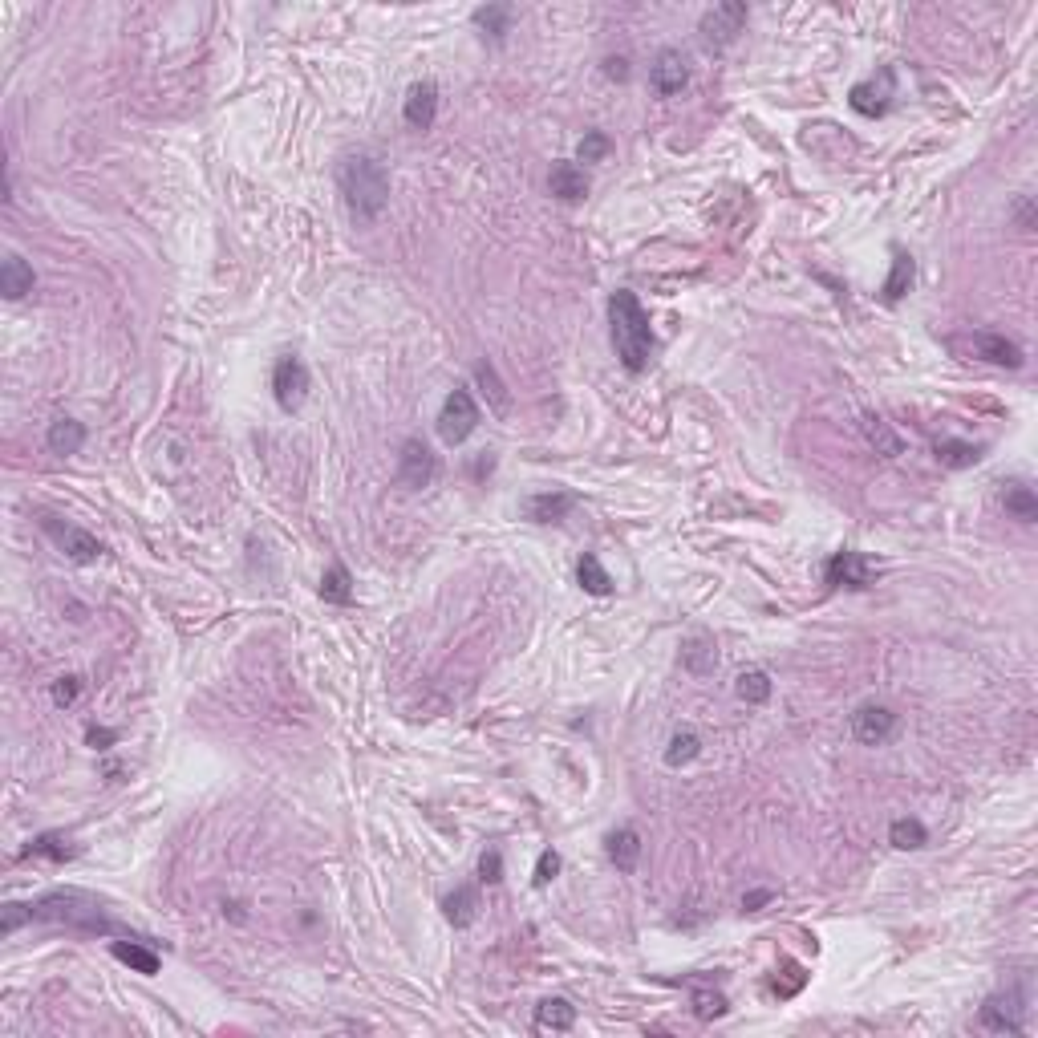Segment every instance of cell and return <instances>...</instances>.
Segmentation results:
<instances>
[{
	"label": "cell",
	"mask_w": 1038,
	"mask_h": 1038,
	"mask_svg": "<svg viewBox=\"0 0 1038 1038\" xmlns=\"http://www.w3.org/2000/svg\"><path fill=\"white\" fill-rule=\"evenodd\" d=\"M337 191L357 224H374L390 203V175L374 155L353 151V155H341V163H337Z\"/></svg>",
	"instance_id": "obj_1"
},
{
	"label": "cell",
	"mask_w": 1038,
	"mask_h": 1038,
	"mask_svg": "<svg viewBox=\"0 0 1038 1038\" xmlns=\"http://www.w3.org/2000/svg\"><path fill=\"white\" fill-rule=\"evenodd\" d=\"M609 329H613V349H617L621 365L629 374H645L657 341H653V329H649V317L637 301V292L617 288L609 296Z\"/></svg>",
	"instance_id": "obj_2"
},
{
	"label": "cell",
	"mask_w": 1038,
	"mask_h": 1038,
	"mask_svg": "<svg viewBox=\"0 0 1038 1038\" xmlns=\"http://www.w3.org/2000/svg\"><path fill=\"white\" fill-rule=\"evenodd\" d=\"M33 917L37 921H61V925H73V929H86V933H118V925L106 917V909H98V901H90L82 893H53V897L33 905Z\"/></svg>",
	"instance_id": "obj_3"
},
{
	"label": "cell",
	"mask_w": 1038,
	"mask_h": 1038,
	"mask_svg": "<svg viewBox=\"0 0 1038 1038\" xmlns=\"http://www.w3.org/2000/svg\"><path fill=\"white\" fill-rule=\"evenodd\" d=\"M949 349L966 361H986V365H998V369H1022L1026 353L1018 341H1010L1006 333H990V329H978V333H953L949 337Z\"/></svg>",
	"instance_id": "obj_4"
},
{
	"label": "cell",
	"mask_w": 1038,
	"mask_h": 1038,
	"mask_svg": "<svg viewBox=\"0 0 1038 1038\" xmlns=\"http://www.w3.org/2000/svg\"><path fill=\"white\" fill-rule=\"evenodd\" d=\"M479 402H475V394L467 390V386H455L451 394H447V402H442V410H438V438L447 442V447H459V442H467L471 434H475V426H479Z\"/></svg>",
	"instance_id": "obj_5"
},
{
	"label": "cell",
	"mask_w": 1038,
	"mask_h": 1038,
	"mask_svg": "<svg viewBox=\"0 0 1038 1038\" xmlns=\"http://www.w3.org/2000/svg\"><path fill=\"white\" fill-rule=\"evenodd\" d=\"M272 398L284 414L301 410V402L309 398V365L296 357V353H284L276 365H272Z\"/></svg>",
	"instance_id": "obj_6"
},
{
	"label": "cell",
	"mask_w": 1038,
	"mask_h": 1038,
	"mask_svg": "<svg viewBox=\"0 0 1038 1038\" xmlns=\"http://www.w3.org/2000/svg\"><path fill=\"white\" fill-rule=\"evenodd\" d=\"M41 528H45V536L61 548V556H69L73 564H94L106 548H102V540H94L86 528H73V524H61L57 515H41Z\"/></svg>",
	"instance_id": "obj_7"
},
{
	"label": "cell",
	"mask_w": 1038,
	"mask_h": 1038,
	"mask_svg": "<svg viewBox=\"0 0 1038 1038\" xmlns=\"http://www.w3.org/2000/svg\"><path fill=\"white\" fill-rule=\"evenodd\" d=\"M743 29H747V5H743V0H726V5H714V9L702 17V25H698V33H702V41H706L710 49H726Z\"/></svg>",
	"instance_id": "obj_8"
},
{
	"label": "cell",
	"mask_w": 1038,
	"mask_h": 1038,
	"mask_svg": "<svg viewBox=\"0 0 1038 1038\" xmlns=\"http://www.w3.org/2000/svg\"><path fill=\"white\" fill-rule=\"evenodd\" d=\"M434 475H438L434 451L426 447L422 438H406L402 451H398V483H402L406 491H422V487L434 483Z\"/></svg>",
	"instance_id": "obj_9"
},
{
	"label": "cell",
	"mask_w": 1038,
	"mask_h": 1038,
	"mask_svg": "<svg viewBox=\"0 0 1038 1038\" xmlns=\"http://www.w3.org/2000/svg\"><path fill=\"white\" fill-rule=\"evenodd\" d=\"M897 714L888 710V706H880V702H864L856 714H852V738L860 747H884L888 738L897 734Z\"/></svg>",
	"instance_id": "obj_10"
},
{
	"label": "cell",
	"mask_w": 1038,
	"mask_h": 1038,
	"mask_svg": "<svg viewBox=\"0 0 1038 1038\" xmlns=\"http://www.w3.org/2000/svg\"><path fill=\"white\" fill-rule=\"evenodd\" d=\"M1022 990H1010V994H994L986 1006H982V1026L994 1030V1034H1022L1026 1030V1006H1022Z\"/></svg>",
	"instance_id": "obj_11"
},
{
	"label": "cell",
	"mask_w": 1038,
	"mask_h": 1038,
	"mask_svg": "<svg viewBox=\"0 0 1038 1038\" xmlns=\"http://www.w3.org/2000/svg\"><path fill=\"white\" fill-rule=\"evenodd\" d=\"M872 576H876L872 560H868L864 552H852V548L836 552V556L824 564V580L836 584V588H868Z\"/></svg>",
	"instance_id": "obj_12"
},
{
	"label": "cell",
	"mask_w": 1038,
	"mask_h": 1038,
	"mask_svg": "<svg viewBox=\"0 0 1038 1038\" xmlns=\"http://www.w3.org/2000/svg\"><path fill=\"white\" fill-rule=\"evenodd\" d=\"M649 82H653V90H657L661 98H674V94H682V90H686V82H690V61H686L678 49H661V53L653 57Z\"/></svg>",
	"instance_id": "obj_13"
},
{
	"label": "cell",
	"mask_w": 1038,
	"mask_h": 1038,
	"mask_svg": "<svg viewBox=\"0 0 1038 1038\" xmlns=\"http://www.w3.org/2000/svg\"><path fill=\"white\" fill-rule=\"evenodd\" d=\"M888 98H893V69H884L880 82L872 78V82L852 86L848 106H852L856 114H864V118H884V114H888Z\"/></svg>",
	"instance_id": "obj_14"
},
{
	"label": "cell",
	"mask_w": 1038,
	"mask_h": 1038,
	"mask_svg": "<svg viewBox=\"0 0 1038 1038\" xmlns=\"http://www.w3.org/2000/svg\"><path fill=\"white\" fill-rule=\"evenodd\" d=\"M402 118H406L410 130H430L434 118H438V86H434V82H414V86L406 90Z\"/></svg>",
	"instance_id": "obj_15"
},
{
	"label": "cell",
	"mask_w": 1038,
	"mask_h": 1038,
	"mask_svg": "<svg viewBox=\"0 0 1038 1038\" xmlns=\"http://www.w3.org/2000/svg\"><path fill=\"white\" fill-rule=\"evenodd\" d=\"M576 507V495L572 491H540L524 503V515L532 524H560V519Z\"/></svg>",
	"instance_id": "obj_16"
},
{
	"label": "cell",
	"mask_w": 1038,
	"mask_h": 1038,
	"mask_svg": "<svg viewBox=\"0 0 1038 1038\" xmlns=\"http://www.w3.org/2000/svg\"><path fill=\"white\" fill-rule=\"evenodd\" d=\"M682 670L694 674V678H710V674L718 670V645H714V637L694 633V637L682 645Z\"/></svg>",
	"instance_id": "obj_17"
},
{
	"label": "cell",
	"mask_w": 1038,
	"mask_h": 1038,
	"mask_svg": "<svg viewBox=\"0 0 1038 1038\" xmlns=\"http://www.w3.org/2000/svg\"><path fill=\"white\" fill-rule=\"evenodd\" d=\"M998 499H1002L1006 515H1014L1018 524H1034V519H1038V495H1034V487H1030L1026 479H1010V483H1002Z\"/></svg>",
	"instance_id": "obj_18"
},
{
	"label": "cell",
	"mask_w": 1038,
	"mask_h": 1038,
	"mask_svg": "<svg viewBox=\"0 0 1038 1038\" xmlns=\"http://www.w3.org/2000/svg\"><path fill=\"white\" fill-rule=\"evenodd\" d=\"M548 187H552L556 199H564V203H580V199L588 195V175H584L580 163H556L552 175H548Z\"/></svg>",
	"instance_id": "obj_19"
},
{
	"label": "cell",
	"mask_w": 1038,
	"mask_h": 1038,
	"mask_svg": "<svg viewBox=\"0 0 1038 1038\" xmlns=\"http://www.w3.org/2000/svg\"><path fill=\"white\" fill-rule=\"evenodd\" d=\"M33 284H37L33 268L17 252H9L5 264H0V292H5V301H21V296L33 292Z\"/></svg>",
	"instance_id": "obj_20"
},
{
	"label": "cell",
	"mask_w": 1038,
	"mask_h": 1038,
	"mask_svg": "<svg viewBox=\"0 0 1038 1038\" xmlns=\"http://www.w3.org/2000/svg\"><path fill=\"white\" fill-rule=\"evenodd\" d=\"M110 953L122 961V966H130L134 974H142V978H155L159 966H163V957L151 945H142V941H114Z\"/></svg>",
	"instance_id": "obj_21"
},
{
	"label": "cell",
	"mask_w": 1038,
	"mask_h": 1038,
	"mask_svg": "<svg viewBox=\"0 0 1038 1038\" xmlns=\"http://www.w3.org/2000/svg\"><path fill=\"white\" fill-rule=\"evenodd\" d=\"M860 430H864V438H868V447H872L876 455H884V459H897V455L905 451L901 434L888 426L880 414H864V418H860Z\"/></svg>",
	"instance_id": "obj_22"
},
{
	"label": "cell",
	"mask_w": 1038,
	"mask_h": 1038,
	"mask_svg": "<svg viewBox=\"0 0 1038 1038\" xmlns=\"http://www.w3.org/2000/svg\"><path fill=\"white\" fill-rule=\"evenodd\" d=\"M442 917H447L455 929L475 925V917H479V893H475L471 884H459L455 893L442 897Z\"/></svg>",
	"instance_id": "obj_23"
},
{
	"label": "cell",
	"mask_w": 1038,
	"mask_h": 1038,
	"mask_svg": "<svg viewBox=\"0 0 1038 1038\" xmlns=\"http://www.w3.org/2000/svg\"><path fill=\"white\" fill-rule=\"evenodd\" d=\"M536 1030L540 1034H564V1030H572L576 1026V1006L568 1002V998H544L540 1006H536Z\"/></svg>",
	"instance_id": "obj_24"
},
{
	"label": "cell",
	"mask_w": 1038,
	"mask_h": 1038,
	"mask_svg": "<svg viewBox=\"0 0 1038 1038\" xmlns=\"http://www.w3.org/2000/svg\"><path fill=\"white\" fill-rule=\"evenodd\" d=\"M933 455H937V463L949 467V471H966V467H974V463L982 459V447H978V442H961V438H937V442H933Z\"/></svg>",
	"instance_id": "obj_25"
},
{
	"label": "cell",
	"mask_w": 1038,
	"mask_h": 1038,
	"mask_svg": "<svg viewBox=\"0 0 1038 1038\" xmlns=\"http://www.w3.org/2000/svg\"><path fill=\"white\" fill-rule=\"evenodd\" d=\"M475 382H479V390H483L491 414H495V418H507V410H511V390L499 382V374H495L491 361H479V365H475Z\"/></svg>",
	"instance_id": "obj_26"
},
{
	"label": "cell",
	"mask_w": 1038,
	"mask_h": 1038,
	"mask_svg": "<svg viewBox=\"0 0 1038 1038\" xmlns=\"http://www.w3.org/2000/svg\"><path fill=\"white\" fill-rule=\"evenodd\" d=\"M605 848H609V860L617 864V872H633L637 860H641V836H637V828H617V832H609Z\"/></svg>",
	"instance_id": "obj_27"
},
{
	"label": "cell",
	"mask_w": 1038,
	"mask_h": 1038,
	"mask_svg": "<svg viewBox=\"0 0 1038 1038\" xmlns=\"http://www.w3.org/2000/svg\"><path fill=\"white\" fill-rule=\"evenodd\" d=\"M86 442V426L78 418H53L49 426V451L53 455H78Z\"/></svg>",
	"instance_id": "obj_28"
},
{
	"label": "cell",
	"mask_w": 1038,
	"mask_h": 1038,
	"mask_svg": "<svg viewBox=\"0 0 1038 1038\" xmlns=\"http://www.w3.org/2000/svg\"><path fill=\"white\" fill-rule=\"evenodd\" d=\"M25 856H37V860L65 864V860H73V856H78V848H73V840H69V836H61V832H41L37 840H29Z\"/></svg>",
	"instance_id": "obj_29"
},
{
	"label": "cell",
	"mask_w": 1038,
	"mask_h": 1038,
	"mask_svg": "<svg viewBox=\"0 0 1038 1038\" xmlns=\"http://www.w3.org/2000/svg\"><path fill=\"white\" fill-rule=\"evenodd\" d=\"M576 580H580L584 592H592V597H609V592H613V576L605 572V564H601L597 556H592V552L580 556V564H576Z\"/></svg>",
	"instance_id": "obj_30"
},
{
	"label": "cell",
	"mask_w": 1038,
	"mask_h": 1038,
	"mask_svg": "<svg viewBox=\"0 0 1038 1038\" xmlns=\"http://www.w3.org/2000/svg\"><path fill=\"white\" fill-rule=\"evenodd\" d=\"M913 276H917V264H913V256H905V252H897L893 256V272H888V280H884V301L888 305H897L901 296L913 288Z\"/></svg>",
	"instance_id": "obj_31"
},
{
	"label": "cell",
	"mask_w": 1038,
	"mask_h": 1038,
	"mask_svg": "<svg viewBox=\"0 0 1038 1038\" xmlns=\"http://www.w3.org/2000/svg\"><path fill=\"white\" fill-rule=\"evenodd\" d=\"M511 5H483V9H475L471 13V21L483 29V37L491 33V41H503L507 33H511Z\"/></svg>",
	"instance_id": "obj_32"
},
{
	"label": "cell",
	"mask_w": 1038,
	"mask_h": 1038,
	"mask_svg": "<svg viewBox=\"0 0 1038 1038\" xmlns=\"http://www.w3.org/2000/svg\"><path fill=\"white\" fill-rule=\"evenodd\" d=\"M734 694L743 698L747 706H763L771 698V674L767 670H743L734 682Z\"/></svg>",
	"instance_id": "obj_33"
},
{
	"label": "cell",
	"mask_w": 1038,
	"mask_h": 1038,
	"mask_svg": "<svg viewBox=\"0 0 1038 1038\" xmlns=\"http://www.w3.org/2000/svg\"><path fill=\"white\" fill-rule=\"evenodd\" d=\"M321 597L329 605H349L353 601V576L345 564H333L325 576H321Z\"/></svg>",
	"instance_id": "obj_34"
},
{
	"label": "cell",
	"mask_w": 1038,
	"mask_h": 1038,
	"mask_svg": "<svg viewBox=\"0 0 1038 1038\" xmlns=\"http://www.w3.org/2000/svg\"><path fill=\"white\" fill-rule=\"evenodd\" d=\"M888 844L901 848V852H917V848L929 844V832H925L921 820H893V828H888Z\"/></svg>",
	"instance_id": "obj_35"
},
{
	"label": "cell",
	"mask_w": 1038,
	"mask_h": 1038,
	"mask_svg": "<svg viewBox=\"0 0 1038 1038\" xmlns=\"http://www.w3.org/2000/svg\"><path fill=\"white\" fill-rule=\"evenodd\" d=\"M702 755V738L694 734V730H678L674 738H670V747H665V763L670 767H686V763H694Z\"/></svg>",
	"instance_id": "obj_36"
},
{
	"label": "cell",
	"mask_w": 1038,
	"mask_h": 1038,
	"mask_svg": "<svg viewBox=\"0 0 1038 1038\" xmlns=\"http://www.w3.org/2000/svg\"><path fill=\"white\" fill-rule=\"evenodd\" d=\"M690 1002H694V1014H698L702 1022H710V1018H722V1014L730 1010L726 994H722V990H714V986H698V990L690 994Z\"/></svg>",
	"instance_id": "obj_37"
},
{
	"label": "cell",
	"mask_w": 1038,
	"mask_h": 1038,
	"mask_svg": "<svg viewBox=\"0 0 1038 1038\" xmlns=\"http://www.w3.org/2000/svg\"><path fill=\"white\" fill-rule=\"evenodd\" d=\"M609 151H613L609 134H605V130H588V134L580 138V146H576V159H580V163H601Z\"/></svg>",
	"instance_id": "obj_38"
},
{
	"label": "cell",
	"mask_w": 1038,
	"mask_h": 1038,
	"mask_svg": "<svg viewBox=\"0 0 1038 1038\" xmlns=\"http://www.w3.org/2000/svg\"><path fill=\"white\" fill-rule=\"evenodd\" d=\"M803 982H807L803 966H795V961H783V974H775L771 990H775L779 998H791V994H799V990H803Z\"/></svg>",
	"instance_id": "obj_39"
},
{
	"label": "cell",
	"mask_w": 1038,
	"mask_h": 1038,
	"mask_svg": "<svg viewBox=\"0 0 1038 1038\" xmlns=\"http://www.w3.org/2000/svg\"><path fill=\"white\" fill-rule=\"evenodd\" d=\"M556 872H560V852L544 848V852H540V860H536L532 884H536V888H544V884H552V880H556Z\"/></svg>",
	"instance_id": "obj_40"
},
{
	"label": "cell",
	"mask_w": 1038,
	"mask_h": 1038,
	"mask_svg": "<svg viewBox=\"0 0 1038 1038\" xmlns=\"http://www.w3.org/2000/svg\"><path fill=\"white\" fill-rule=\"evenodd\" d=\"M25 921H37V917H33V905H5V921H0V933L13 937Z\"/></svg>",
	"instance_id": "obj_41"
},
{
	"label": "cell",
	"mask_w": 1038,
	"mask_h": 1038,
	"mask_svg": "<svg viewBox=\"0 0 1038 1038\" xmlns=\"http://www.w3.org/2000/svg\"><path fill=\"white\" fill-rule=\"evenodd\" d=\"M479 880H483V884H499V880H503V856H499V848H487V852H483V860H479Z\"/></svg>",
	"instance_id": "obj_42"
},
{
	"label": "cell",
	"mask_w": 1038,
	"mask_h": 1038,
	"mask_svg": "<svg viewBox=\"0 0 1038 1038\" xmlns=\"http://www.w3.org/2000/svg\"><path fill=\"white\" fill-rule=\"evenodd\" d=\"M78 694H82V678H57L53 682V702L57 706H73V702H78Z\"/></svg>",
	"instance_id": "obj_43"
},
{
	"label": "cell",
	"mask_w": 1038,
	"mask_h": 1038,
	"mask_svg": "<svg viewBox=\"0 0 1038 1038\" xmlns=\"http://www.w3.org/2000/svg\"><path fill=\"white\" fill-rule=\"evenodd\" d=\"M86 743H90L94 751H106V747H114V743H118V734H114V730H106V726H90V730H86Z\"/></svg>",
	"instance_id": "obj_44"
},
{
	"label": "cell",
	"mask_w": 1038,
	"mask_h": 1038,
	"mask_svg": "<svg viewBox=\"0 0 1038 1038\" xmlns=\"http://www.w3.org/2000/svg\"><path fill=\"white\" fill-rule=\"evenodd\" d=\"M771 901H775V893H771V888H755V893H747V897H743V909H747V913H759V909H763V905H771Z\"/></svg>",
	"instance_id": "obj_45"
},
{
	"label": "cell",
	"mask_w": 1038,
	"mask_h": 1038,
	"mask_svg": "<svg viewBox=\"0 0 1038 1038\" xmlns=\"http://www.w3.org/2000/svg\"><path fill=\"white\" fill-rule=\"evenodd\" d=\"M605 78L625 82V78H629V57H609V61H605Z\"/></svg>",
	"instance_id": "obj_46"
}]
</instances>
